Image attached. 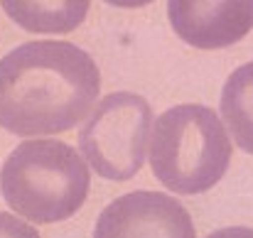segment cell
Here are the masks:
<instances>
[{
	"label": "cell",
	"instance_id": "obj_9",
	"mask_svg": "<svg viewBox=\"0 0 253 238\" xmlns=\"http://www.w3.org/2000/svg\"><path fill=\"white\" fill-rule=\"evenodd\" d=\"M0 238H40V234L35 226H30V221L0 211Z\"/></svg>",
	"mask_w": 253,
	"mask_h": 238
},
{
	"label": "cell",
	"instance_id": "obj_7",
	"mask_svg": "<svg viewBox=\"0 0 253 238\" xmlns=\"http://www.w3.org/2000/svg\"><path fill=\"white\" fill-rule=\"evenodd\" d=\"M221 118L231 140L253 155V62L241 64L226 79L221 88Z\"/></svg>",
	"mask_w": 253,
	"mask_h": 238
},
{
	"label": "cell",
	"instance_id": "obj_4",
	"mask_svg": "<svg viewBox=\"0 0 253 238\" xmlns=\"http://www.w3.org/2000/svg\"><path fill=\"white\" fill-rule=\"evenodd\" d=\"M153 123V108L143 96L128 91L103 96L79 130L84 162L103 179H133L148 158Z\"/></svg>",
	"mask_w": 253,
	"mask_h": 238
},
{
	"label": "cell",
	"instance_id": "obj_5",
	"mask_svg": "<svg viewBox=\"0 0 253 238\" xmlns=\"http://www.w3.org/2000/svg\"><path fill=\"white\" fill-rule=\"evenodd\" d=\"M93 238H197L189 211L163 192H130L111 201Z\"/></svg>",
	"mask_w": 253,
	"mask_h": 238
},
{
	"label": "cell",
	"instance_id": "obj_2",
	"mask_svg": "<svg viewBox=\"0 0 253 238\" xmlns=\"http://www.w3.org/2000/svg\"><path fill=\"white\" fill-rule=\"evenodd\" d=\"M88 187V164L62 140H25L0 169L2 199L32 224H57L74 216L84 206Z\"/></svg>",
	"mask_w": 253,
	"mask_h": 238
},
{
	"label": "cell",
	"instance_id": "obj_1",
	"mask_svg": "<svg viewBox=\"0 0 253 238\" xmlns=\"http://www.w3.org/2000/svg\"><path fill=\"white\" fill-rule=\"evenodd\" d=\"M101 91L91 54L72 42H25L0 59V128L57 135L86 120Z\"/></svg>",
	"mask_w": 253,
	"mask_h": 238
},
{
	"label": "cell",
	"instance_id": "obj_8",
	"mask_svg": "<svg viewBox=\"0 0 253 238\" xmlns=\"http://www.w3.org/2000/svg\"><path fill=\"white\" fill-rule=\"evenodd\" d=\"M2 10L15 20L22 30L30 32H47V35H64L77 30L88 12V2H12L5 0Z\"/></svg>",
	"mask_w": 253,
	"mask_h": 238
},
{
	"label": "cell",
	"instance_id": "obj_10",
	"mask_svg": "<svg viewBox=\"0 0 253 238\" xmlns=\"http://www.w3.org/2000/svg\"><path fill=\"white\" fill-rule=\"evenodd\" d=\"M207 238H253V229L249 226H229V229H219Z\"/></svg>",
	"mask_w": 253,
	"mask_h": 238
},
{
	"label": "cell",
	"instance_id": "obj_6",
	"mask_svg": "<svg viewBox=\"0 0 253 238\" xmlns=\"http://www.w3.org/2000/svg\"><path fill=\"white\" fill-rule=\"evenodd\" d=\"M172 30L197 49H221L244 40L253 30V0L202 2L174 0L168 2Z\"/></svg>",
	"mask_w": 253,
	"mask_h": 238
},
{
	"label": "cell",
	"instance_id": "obj_3",
	"mask_svg": "<svg viewBox=\"0 0 253 238\" xmlns=\"http://www.w3.org/2000/svg\"><path fill=\"white\" fill-rule=\"evenodd\" d=\"M231 162V140L214 108L182 103L165 111L150 135V167L174 194H202L221 182Z\"/></svg>",
	"mask_w": 253,
	"mask_h": 238
}]
</instances>
